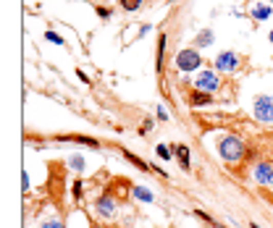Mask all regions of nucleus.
Here are the masks:
<instances>
[{
  "mask_svg": "<svg viewBox=\"0 0 273 228\" xmlns=\"http://www.w3.org/2000/svg\"><path fill=\"white\" fill-rule=\"evenodd\" d=\"M218 155H221V160H226V163H239L242 157L247 155V147H244V142L239 139L237 134H223L218 139Z\"/></svg>",
  "mask_w": 273,
  "mask_h": 228,
  "instance_id": "f257e3e1",
  "label": "nucleus"
},
{
  "mask_svg": "<svg viewBox=\"0 0 273 228\" xmlns=\"http://www.w3.org/2000/svg\"><path fill=\"white\" fill-rule=\"evenodd\" d=\"M173 66L179 68V71H200L202 55H200V50H194V48H184V50H179V53L173 55Z\"/></svg>",
  "mask_w": 273,
  "mask_h": 228,
  "instance_id": "f03ea898",
  "label": "nucleus"
},
{
  "mask_svg": "<svg viewBox=\"0 0 273 228\" xmlns=\"http://www.w3.org/2000/svg\"><path fill=\"white\" fill-rule=\"evenodd\" d=\"M239 63H242V58H239L237 53L226 50V53L216 55V60H213V71H218V74H234L237 68H239Z\"/></svg>",
  "mask_w": 273,
  "mask_h": 228,
  "instance_id": "7ed1b4c3",
  "label": "nucleus"
},
{
  "mask_svg": "<svg viewBox=\"0 0 273 228\" xmlns=\"http://www.w3.org/2000/svg\"><path fill=\"white\" fill-rule=\"evenodd\" d=\"M252 113L260 123H273V97L270 95H258L255 97V105H252Z\"/></svg>",
  "mask_w": 273,
  "mask_h": 228,
  "instance_id": "20e7f679",
  "label": "nucleus"
},
{
  "mask_svg": "<svg viewBox=\"0 0 273 228\" xmlns=\"http://www.w3.org/2000/svg\"><path fill=\"white\" fill-rule=\"evenodd\" d=\"M192 81H194V89H202V92H216V89L221 87L218 71H202V68Z\"/></svg>",
  "mask_w": 273,
  "mask_h": 228,
  "instance_id": "39448f33",
  "label": "nucleus"
},
{
  "mask_svg": "<svg viewBox=\"0 0 273 228\" xmlns=\"http://www.w3.org/2000/svg\"><path fill=\"white\" fill-rule=\"evenodd\" d=\"M95 210H98L100 218H116V213H119L116 197H113V194H100L95 199Z\"/></svg>",
  "mask_w": 273,
  "mask_h": 228,
  "instance_id": "423d86ee",
  "label": "nucleus"
},
{
  "mask_svg": "<svg viewBox=\"0 0 273 228\" xmlns=\"http://www.w3.org/2000/svg\"><path fill=\"white\" fill-rule=\"evenodd\" d=\"M252 176L260 186H273V165L270 163H255Z\"/></svg>",
  "mask_w": 273,
  "mask_h": 228,
  "instance_id": "0eeeda50",
  "label": "nucleus"
},
{
  "mask_svg": "<svg viewBox=\"0 0 273 228\" xmlns=\"http://www.w3.org/2000/svg\"><path fill=\"white\" fill-rule=\"evenodd\" d=\"M270 6H265L263 3V0H258V3H252V6H249V18H252V21H268L270 18Z\"/></svg>",
  "mask_w": 273,
  "mask_h": 228,
  "instance_id": "6e6552de",
  "label": "nucleus"
},
{
  "mask_svg": "<svg viewBox=\"0 0 273 228\" xmlns=\"http://www.w3.org/2000/svg\"><path fill=\"white\" fill-rule=\"evenodd\" d=\"M187 102H189L192 108H205V105H210V102H213V97H210V92H202V89H194V92H189Z\"/></svg>",
  "mask_w": 273,
  "mask_h": 228,
  "instance_id": "1a4fd4ad",
  "label": "nucleus"
},
{
  "mask_svg": "<svg viewBox=\"0 0 273 228\" xmlns=\"http://www.w3.org/2000/svg\"><path fill=\"white\" fill-rule=\"evenodd\" d=\"M213 42H216L213 29H202V32H197V37H194V50H197V48H210Z\"/></svg>",
  "mask_w": 273,
  "mask_h": 228,
  "instance_id": "9d476101",
  "label": "nucleus"
},
{
  "mask_svg": "<svg viewBox=\"0 0 273 228\" xmlns=\"http://www.w3.org/2000/svg\"><path fill=\"white\" fill-rule=\"evenodd\" d=\"M131 197L140 199V202H147V204L155 202V194H152L150 189H145V186H131Z\"/></svg>",
  "mask_w": 273,
  "mask_h": 228,
  "instance_id": "9b49d317",
  "label": "nucleus"
},
{
  "mask_svg": "<svg viewBox=\"0 0 273 228\" xmlns=\"http://www.w3.org/2000/svg\"><path fill=\"white\" fill-rule=\"evenodd\" d=\"M173 155L181 160V168H184V171L192 168V163H189V150H187L184 144H176V147H173Z\"/></svg>",
  "mask_w": 273,
  "mask_h": 228,
  "instance_id": "f8f14e48",
  "label": "nucleus"
},
{
  "mask_svg": "<svg viewBox=\"0 0 273 228\" xmlns=\"http://www.w3.org/2000/svg\"><path fill=\"white\" fill-rule=\"evenodd\" d=\"M68 168H71V171H76V173H82L87 165H84V157L82 155H71V157H68Z\"/></svg>",
  "mask_w": 273,
  "mask_h": 228,
  "instance_id": "ddd939ff",
  "label": "nucleus"
},
{
  "mask_svg": "<svg viewBox=\"0 0 273 228\" xmlns=\"http://www.w3.org/2000/svg\"><path fill=\"white\" fill-rule=\"evenodd\" d=\"M163 53H166V34L158 37V71H161V66H163Z\"/></svg>",
  "mask_w": 273,
  "mask_h": 228,
  "instance_id": "4468645a",
  "label": "nucleus"
},
{
  "mask_svg": "<svg viewBox=\"0 0 273 228\" xmlns=\"http://www.w3.org/2000/svg\"><path fill=\"white\" fill-rule=\"evenodd\" d=\"M142 3H145V0H121V8L124 11H136V8H142Z\"/></svg>",
  "mask_w": 273,
  "mask_h": 228,
  "instance_id": "2eb2a0df",
  "label": "nucleus"
},
{
  "mask_svg": "<svg viewBox=\"0 0 273 228\" xmlns=\"http://www.w3.org/2000/svg\"><path fill=\"white\" fill-rule=\"evenodd\" d=\"M126 157H129V160H131V163H134V165H136V168H142V171H147V168H150V165H147V163H145V160H140V157H134V155H131V152H126Z\"/></svg>",
  "mask_w": 273,
  "mask_h": 228,
  "instance_id": "dca6fc26",
  "label": "nucleus"
},
{
  "mask_svg": "<svg viewBox=\"0 0 273 228\" xmlns=\"http://www.w3.org/2000/svg\"><path fill=\"white\" fill-rule=\"evenodd\" d=\"M158 155H161L163 160H171V150H168L166 144H158Z\"/></svg>",
  "mask_w": 273,
  "mask_h": 228,
  "instance_id": "f3484780",
  "label": "nucleus"
},
{
  "mask_svg": "<svg viewBox=\"0 0 273 228\" xmlns=\"http://www.w3.org/2000/svg\"><path fill=\"white\" fill-rule=\"evenodd\" d=\"M45 39H50L53 45H63V37H61V34H55V32H48V34H45Z\"/></svg>",
  "mask_w": 273,
  "mask_h": 228,
  "instance_id": "a211bd4d",
  "label": "nucleus"
},
{
  "mask_svg": "<svg viewBox=\"0 0 273 228\" xmlns=\"http://www.w3.org/2000/svg\"><path fill=\"white\" fill-rule=\"evenodd\" d=\"M40 228H63V223H61V220H55V218H53V220H45V223H42V225H40Z\"/></svg>",
  "mask_w": 273,
  "mask_h": 228,
  "instance_id": "6ab92c4d",
  "label": "nucleus"
},
{
  "mask_svg": "<svg viewBox=\"0 0 273 228\" xmlns=\"http://www.w3.org/2000/svg\"><path fill=\"white\" fill-rule=\"evenodd\" d=\"M98 16H103V18H110V8H105V6H98Z\"/></svg>",
  "mask_w": 273,
  "mask_h": 228,
  "instance_id": "aec40b11",
  "label": "nucleus"
},
{
  "mask_svg": "<svg viewBox=\"0 0 273 228\" xmlns=\"http://www.w3.org/2000/svg\"><path fill=\"white\" fill-rule=\"evenodd\" d=\"M21 184H24V192H29V173H21Z\"/></svg>",
  "mask_w": 273,
  "mask_h": 228,
  "instance_id": "412c9836",
  "label": "nucleus"
},
{
  "mask_svg": "<svg viewBox=\"0 0 273 228\" xmlns=\"http://www.w3.org/2000/svg\"><path fill=\"white\" fill-rule=\"evenodd\" d=\"M82 186H84V184H82V181H76V184H74V197H76V199L82 197Z\"/></svg>",
  "mask_w": 273,
  "mask_h": 228,
  "instance_id": "4be33fe9",
  "label": "nucleus"
},
{
  "mask_svg": "<svg viewBox=\"0 0 273 228\" xmlns=\"http://www.w3.org/2000/svg\"><path fill=\"white\" fill-rule=\"evenodd\" d=\"M158 118H161V121H166V118H168V113H166V108H161V105H158Z\"/></svg>",
  "mask_w": 273,
  "mask_h": 228,
  "instance_id": "5701e85b",
  "label": "nucleus"
},
{
  "mask_svg": "<svg viewBox=\"0 0 273 228\" xmlns=\"http://www.w3.org/2000/svg\"><path fill=\"white\" fill-rule=\"evenodd\" d=\"M150 129H152V121H150V118H147V121H145V123H142V134H147V131H150Z\"/></svg>",
  "mask_w": 273,
  "mask_h": 228,
  "instance_id": "b1692460",
  "label": "nucleus"
},
{
  "mask_svg": "<svg viewBox=\"0 0 273 228\" xmlns=\"http://www.w3.org/2000/svg\"><path fill=\"white\" fill-rule=\"evenodd\" d=\"M268 39H270V42H273V29H270V34H268Z\"/></svg>",
  "mask_w": 273,
  "mask_h": 228,
  "instance_id": "393cba45",
  "label": "nucleus"
},
{
  "mask_svg": "<svg viewBox=\"0 0 273 228\" xmlns=\"http://www.w3.org/2000/svg\"><path fill=\"white\" fill-rule=\"evenodd\" d=\"M249 228H260V225H258V223H252V225H249Z\"/></svg>",
  "mask_w": 273,
  "mask_h": 228,
  "instance_id": "a878e982",
  "label": "nucleus"
},
{
  "mask_svg": "<svg viewBox=\"0 0 273 228\" xmlns=\"http://www.w3.org/2000/svg\"><path fill=\"white\" fill-rule=\"evenodd\" d=\"M270 3H273V0H270Z\"/></svg>",
  "mask_w": 273,
  "mask_h": 228,
  "instance_id": "bb28decb",
  "label": "nucleus"
}]
</instances>
